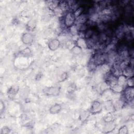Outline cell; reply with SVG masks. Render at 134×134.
<instances>
[{"mask_svg": "<svg viewBox=\"0 0 134 134\" xmlns=\"http://www.w3.org/2000/svg\"><path fill=\"white\" fill-rule=\"evenodd\" d=\"M62 107L59 104H55L54 105H53L51 108H50V112L51 114H55L59 113L60 111L61 110Z\"/></svg>", "mask_w": 134, "mask_h": 134, "instance_id": "cell-10", "label": "cell"}, {"mask_svg": "<svg viewBox=\"0 0 134 134\" xmlns=\"http://www.w3.org/2000/svg\"><path fill=\"white\" fill-rule=\"evenodd\" d=\"M106 82L110 87V88L117 84V76L113 74H110L106 78Z\"/></svg>", "mask_w": 134, "mask_h": 134, "instance_id": "cell-3", "label": "cell"}, {"mask_svg": "<svg viewBox=\"0 0 134 134\" xmlns=\"http://www.w3.org/2000/svg\"><path fill=\"white\" fill-rule=\"evenodd\" d=\"M133 68L132 67H131L130 65V66H128L122 71V74L125 76L126 77H130L133 76Z\"/></svg>", "mask_w": 134, "mask_h": 134, "instance_id": "cell-9", "label": "cell"}, {"mask_svg": "<svg viewBox=\"0 0 134 134\" xmlns=\"http://www.w3.org/2000/svg\"><path fill=\"white\" fill-rule=\"evenodd\" d=\"M60 41L57 39L50 40L48 44V47L49 49L52 51L56 50L60 46Z\"/></svg>", "mask_w": 134, "mask_h": 134, "instance_id": "cell-6", "label": "cell"}, {"mask_svg": "<svg viewBox=\"0 0 134 134\" xmlns=\"http://www.w3.org/2000/svg\"><path fill=\"white\" fill-rule=\"evenodd\" d=\"M66 75L67 74L66 73H63L61 75H60V79L62 80H62H64L66 78Z\"/></svg>", "mask_w": 134, "mask_h": 134, "instance_id": "cell-26", "label": "cell"}, {"mask_svg": "<svg viewBox=\"0 0 134 134\" xmlns=\"http://www.w3.org/2000/svg\"><path fill=\"white\" fill-rule=\"evenodd\" d=\"M10 131V130L9 128L7 127H3V128L2 130V133H8Z\"/></svg>", "mask_w": 134, "mask_h": 134, "instance_id": "cell-25", "label": "cell"}, {"mask_svg": "<svg viewBox=\"0 0 134 134\" xmlns=\"http://www.w3.org/2000/svg\"><path fill=\"white\" fill-rule=\"evenodd\" d=\"M76 18L73 15V13L68 12L66 14L64 17V23L65 26L67 28L70 27L71 26L74 25Z\"/></svg>", "mask_w": 134, "mask_h": 134, "instance_id": "cell-1", "label": "cell"}, {"mask_svg": "<svg viewBox=\"0 0 134 134\" xmlns=\"http://www.w3.org/2000/svg\"><path fill=\"white\" fill-rule=\"evenodd\" d=\"M114 128H115V125L113 123H112V122L107 123V124L105 127V130H104L105 132L107 133L110 132L112 131L114 129Z\"/></svg>", "mask_w": 134, "mask_h": 134, "instance_id": "cell-15", "label": "cell"}, {"mask_svg": "<svg viewBox=\"0 0 134 134\" xmlns=\"http://www.w3.org/2000/svg\"><path fill=\"white\" fill-rule=\"evenodd\" d=\"M133 87H128L124 91V95L126 100L128 101L132 100L133 98Z\"/></svg>", "mask_w": 134, "mask_h": 134, "instance_id": "cell-7", "label": "cell"}, {"mask_svg": "<svg viewBox=\"0 0 134 134\" xmlns=\"http://www.w3.org/2000/svg\"><path fill=\"white\" fill-rule=\"evenodd\" d=\"M36 26V22L34 20H30L28 24H27V26L29 28V29H31V30H33L35 28V27Z\"/></svg>", "mask_w": 134, "mask_h": 134, "instance_id": "cell-22", "label": "cell"}, {"mask_svg": "<svg viewBox=\"0 0 134 134\" xmlns=\"http://www.w3.org/2000/svg\"><path fill=\"white\" fill-rule=\"evenodd\" d=\"M118 133L120 134H127L128 133V128L126 126H123L121 127L119 129Z\"/></svg>", "mask_w": 134, "mask_h": 134, "instance_id": "cell-23", "label": "cell"}, {"mask_svg": "<svg viewBox=\"0 0 134 134\" xmlns=\"http://www.w3.org/2000/svg\"><path fill=\"white\" fill-rule=\"evenodd\" d=\"M44 93L48 95H57L60 93V89L58 87H50L45 88Z\"/></svg>", "mask_w": 134, "mask_h": 134, "instance_id": "cell-2", "label": "cell"}, {"mask_svg": "<svg viewBox=\"0 0 134 134\" xmlns=\"http://www.w3.org/2000/svg\"><path fill=\"white\" fill-rule=\"evenodd\" d=\"M3 105H4V104L3 103L2 101H1V112H2V111L3 110V109H4V106L3 107Z\"/></svg>", "mask_w": 134, "mask_h": 134, "instance_id": "cell-28", "label": "cell"}, {"mask_svg": "<svg viewBox=\"0 0 134 134\" xmlns=\"http://www.w3.org/2000/svg\"><path fill=\"white\" fill-rule=\"evenodd\" d=\"M105 108L107 110H111L112 108H114V105L111 101H109L105 103Z\"/></svg>", "mask_w": 134, "mask_h": 134, "instance_id": "cell-21", "label": "cell"}, {"mask_svg": "<svg viewBox=\"0 0 134 134\" xmlns=\"http://www.w3.org/2000/svg\"><path fill=\"white\" fill-rule=\"evenodd\" d=\"M84 11V8L83 6H80L76 10H75L73 12V15L74 16L75 18H77L80 15L83 14V12Z\"/></svg>", "mask_w": 134, "mask_h": 134, "instance_id": "cell-14", "label": "cell"}, {"mask_svg": "<svg viewBox=\"0 0 134 134\" xmlns=\"http://www.w3.org/2000/svg\"><path fill=\"white\" fill-rule=\"evenodd\" d=\"M87 112H84V114L82 113L81 114V118H87L88 117V115H87Z\"/></svg>", "mask_w": 134, "mask_h": 134, "instance_id": "cell-27", "label": "cell"}, {"mask_svg": "<svg viewBox=\"0 0 134 134\" xmlns=\"http://www.w3.org/2000/svg\"><path fill=\"white\" fill-rule=\"evenodd\" d=\"M72 52L75 55H80L82 52V49L80 48L77 46H75L73 48L71 49Z\"/></svg>", "mask_w": 134, "mask_h": 134, "instance_id": "cell-19", "label": "cell"}, {"mask_svg": "<svg viewBox=\"0 0 134 134\" xmlns=\"http://www.w3.org/2000/svg\"><path fill=\"white\" fill-rule=\"evenodd\" d=\"M126 84L128 86V87H133V76L129 77L127 80Z\"/></svg>", "mask_w": 134, "mask_h": 134, "instance_id": "cell-24", "label": "cell"}, {"mask_svg": "<svg viewBox=\"0 0 134 134\" xmlns=\"http://www.w3.org/2000/svg\"><path fill=\"white\" fill-rule=\"evenodd\" d=\"M34 37L32 34L27 33L24 34L22 36V41L25 45H29L33 43Z\"/></svg>", "mask_w": 134, "mask_h": 134, "instance_id": "cell-4", "label": "cell"}, {"mask_svg": "<svg viewBox=\"0 0 134 134\" xmlns=\"http://www.w3.org/2000/svg\"><path fill=\"white\" fill-rule=\"evenodd\" d=\"M113 119V116L111 113H108L104 117V120L106 123L112 122Z\"/></svg>", "mask_w": 134, "mask_h": 134, "instance_id": "cell-18", "label": "cell"}, {"mask_svg": "<svg viewBox=\"0 0 134 134\" xmlns=\"http://www.w3.org/2000/svg\"><path fill=\"white\" fill-rule=\"evenodd\" d=\"M59 3V1H51L49 2L48 5L49 8L51 10H55L56 9L58 8Z\"/></svg>", "mask_w": 134, "mask_h": 134, "instance_id": "cell-13", "label": "cell"}, {"mask_svg": "<svg viewBox=\"0 0 134 134\" xmlns=\"http://www.w3.org/2000/svg\"><path fill=\"white\" fill-rule=\"evenodd\" d=\"M69 31L70 33L72 35H75L79 33V29L77 28V26L75 24L69 27Z\"/></svg>", "mask_w": 134, "mask_h": 134, "instance_id": "cell-17", "label": "cell"}, {"mask_svg": "<svg viewBox=\"0 0 134 134\" xmlns=\"http://www.w3.org/2000/svg\"><path fill=\"white\" fill-rule=\"evenodd\" d=\"M101 70L103 72L105 73L109 72V71H110V67L109 65L107 64H104L101 65Z\"/></svg>", "mask_w": 134, "mask_h": 134, "instance_id": "cell-20", "label": "cell"}, {"mask_svg": "<svg viewBox=\"0 0 134 134\" xmlns=\"http://www.w3.org/2000/svg\"><path fill=\"white\" fill-rule=\"evenodd\" d=\"M127 80V77L121 74L117 76V84L124 87V85L126 84Z\"/></svg>", "mask_w": 134, "mask_h": 134, "instance_id": "cell-12", "label": "cell"}, {"mask_svg": "<svg viewBox=\"0 0 134 134\" xmlns=\"http://www.w3.org/2000/svg\"><path fill=\"white\" fill-rule=\"evenodd\" d=\"M89 20V17L86 14H82L80 15L77 18H76L75 21H76V23L77 25H83L86 24L88 21Z\"/></svg>", "mask_w": 134, "mask_h": 134, "instance_id": "cell-8", "label": "cell"}, {"mask_svg": "<svg viewBox=\"0 0 134 134\" xmlns=\"http://www.w3.org/2000/svg\"><path fill=\"white\" fill-rule=\"evenodd\" d=\"M102 109V106L101 103L97 101H94L91 106V112L92 113H100Z\"/></svg>", "mask_w": 134, "mask_h": 134, "instance_id": "cell-5", "label": "cell"}, {"mask_svg": "<svg viewBox=\"0 0 134 134\" xmlns=\"http://www.w3.org/2000/svg\"><path fill=\"white\" fill-rule=\"evenodd\" d=\"M111 90L113 92L115 93H121L124 90V87L117 84L115 86L111 87Z\"/></svg>", "mask_w": 134, "mask_h": 134, "instance_id": "cell-16", "label": "cell"}, {"mask_svg": "<svg viewBox=\"0 0 134 134\" xmlns=\"http://www.w3.org/2000/svg\"><path fill=\"white\" fill-rule=\"evenodd\" d=\"M76 46L81 49H86L88 48L87 40L85 38H79L76 41Z\"/></svg>", "mask_w": 134, "mask_h": 134, "instance_id": "cell-11", "label": "cell"}]
</instances>
